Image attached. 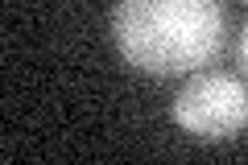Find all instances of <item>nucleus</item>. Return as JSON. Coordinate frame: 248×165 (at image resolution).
I'll return each mask as SVG.
<instances>
[{
    "label": "nucleus",
    "instance_id": "obj_2",
    "mask_svg": "<svg viewBox=\"0 0 248 165\" xmlns=\"http://www.w3.org/2000/svg\"><path fill=\"white\" fill-rule=\"evenodd\" d=\"M174 120L199 140H228L248 124V87L228 70H195L174 95Z\"/></svg>",
    "mask_w": 248,
    "mask_h": 165
},
{
    "label": "nucleus",
    "instance_id": "obj_1",
    "mask_svg": "<svg viewBox=\"0 0 248 165\" xmlns=\"http://www.w3.org/2000/svg\"><path fill=\"white\" fill-rule=\"evenodd\" d=\"M112 37L145 75H195L223 50L219 0H116Z\"/></svg>",
    "mask_w": 248,
    "mask_h": 165
},
{
    "label": "nucleus",
    "instance_id": "obj_3",
    "mask_svg": "<svg viewBox=\"0 0 248 165\" xmlns=\"http://www.w3.org/2000/svg\"><path fill=\"white\" fill-rule=\"evenodd\" d=\"M236 58H240V70L248 75V25L240 29V45H236Z\"/></svg>",
    "mask_w": 248,
    "mask_h": 165
}]
</instances>
